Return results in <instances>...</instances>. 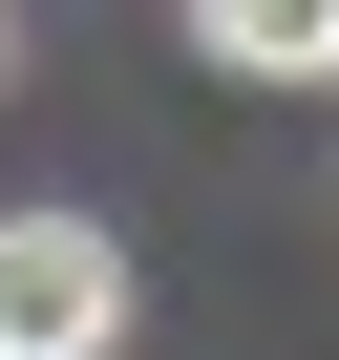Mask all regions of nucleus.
<instances>
[{"label": "nucleus", "mask_w": 339, "mask_h": 360, "mask_svg": "<svg viewBox=\"0 0 339 360\" xmlns=\"http://www.w3.org/2000/svg\"><path fill=\"white\" fill-rule=\"evenodd\" d=\"M127 339V255L85 212H0V360H106Z\"/></svg>", "instance_id": "obj_1"}, {"label": "nucleus", "mask_w": 339, "mask_h": 360, "mask_svg": "<svg viewBox=\"0 0 339 360\" xmlns=\"http://www.w3.org/2000/svg\"><path fill=\"white\" fill-rule=\"evenodd\" d=\"M234 85H339V0H191Z\"/></svg>", "instance_id": "obj_2"}]
</instances>
